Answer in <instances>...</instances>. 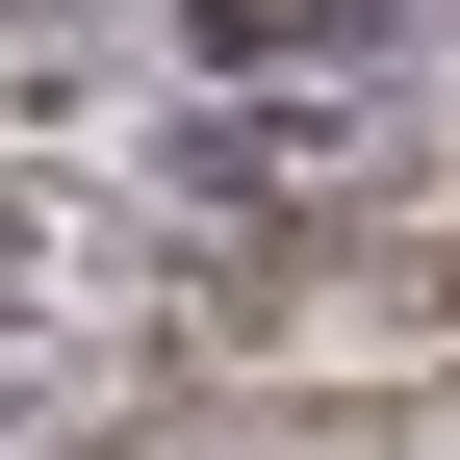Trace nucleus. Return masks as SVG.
<instances>
[{"label": "nucleus", "mask_w": 460, "mask_h": 460, "mask_svg": "<svg viewBox=\"0 0 460 460\" xmlns=\"http://www.w3.org/2000/svg\"><path fill=\"white\" fill-rule=\"evenodd\" d=\"M154 180H180V205H332V180H358V102H180Z\"/></svg>", "instance_id": "1"}, {"label": "nucleus", "mask_w": 460, "mask_h": 460, "mask_svg": "<svg viewBox=\"0 0 460 460\" xmlns=\"http://www.w3.org/2000/svg\"><path fill=\"white\" fill-rule=\"evenodd\" d=\"M384 26H435V0H307V51H384Z\"/></svg>", "instance_id": "2"}]
</instances>
